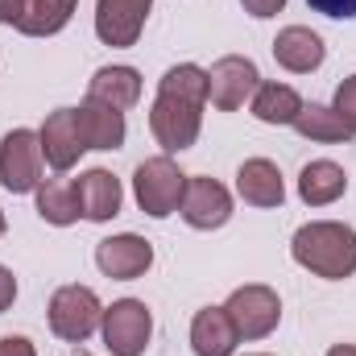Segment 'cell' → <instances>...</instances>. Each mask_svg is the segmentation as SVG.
Returning <instances> with one entry per match:
<instances>
[{"instance_id":"4","label":"cell","mask_w":356,"mask_h":356,"mask_svg":"<svg viewBox=\"0 0 356 356\" xmlns=\"http://www.w3.org/2000/svg\"><path fill=\"white\" fill-rule=\"evenodd\" d=\"M50 332L58 336V340H67V344H83L95 336V327H99V319H104V307H99V294L91 290V286H79V282H71V286H58L54 294H50Z\"/></svg>"},{"instance_id":"31","label":"cell","mask_w":356,"mask_h":356,"mask_svg":"<svg viewBox=\"0 0 356 356\" xmlns=\"http://www.w3.org/2000/svg\"><path fill=\"white\" fill-rule=\"evenodd\" d=\"M4 232H8V220H4V211H0V236H4Z\"/></svg>"},{"instance_id":"26","label":"cell","mask_w":356,"mask_h":356,"mask_svg":"<svg viewBox=\"0 0 356 356\" xmlns=\"http://www.w3.org/2000/svg\"><path fill=\"white\" fill-rule=\"evenodd\" d=\"M0 356H38L29 336H0Z\"/></svg>"},{"instance_id":"25","label":"cell","mask_w":356,"mask_h":356,"mask_svg":"<svg viewBox=\"0 0 356 356\" xmlns=\"http://www.w3.org/2000/svg\"><path fill=\"white\" fill-rule=\"evenodd\" d=\"M315 13L332 17V21H353L356 17V0H307Z\"/></svg>"},{"instance_id":"28","label":"cell","mask_w":356,"mask_h":356,"mask_svg":"<svg viewBox=\"0 0 356 356\" xmlns=\"http://www.w3.org/2000/svg\"><path fill=\"white\" fill-rule=\"evenodd\" d=\"M13 302H17V277H13L8 266H0V315H4Z\"/></svg>"},{"instance_id":"27","label":"cell","mask_w":356,"mask_h":356,"mask_svg":"<svg viewBox=\"0 0 356 356\" xmlns=\"http://www.w3.org/2000/svg\"><path fill=\"white\" fill-rule=\"evenodd\" d=\"M241 4H245V13H249V17H257V21L277 17V13L286 8V0H241Z\"/></svg>"},{"instance_id":"13","label":"cell","mask_w":356,"mask_h":356,"mask_svg":"<svg viewBox=\"0 0 356 356\" xmlns=\"http://www.w3.org/2000/svg\"><path fill=\"white\" fill-rule=\"evenodd\" d=\"M75 195H79L83 220H91V224L116 220L120 216V203H124L120 178L112 175V170H104V166H91V170H83V175L75 178Z\"/></svg>"},{"instance_id":"33","label":"cell","mask_w":356,"mask_h":356,"mask_svg":"<svg viewBox=\"0 0 356 356\" xmlns=\"http://www.w3.org/2000/svg\"><path fill=\"white\" fill-rule=\"evenodd\" d=\"M75 356H91V353H75Z\"/></svg>"},{"instance_id":"10","label":"cell","mask_w":356,"mask_h":356,"mask_svg":"<svg viewBox=\"0 0 356 356\" xmlns=\"http://www.w3.org/2000/svg\"><path fill=\"white\" fill-rule=\"evenodd\" d=\"M95 266L112 282H137L145 277V269L154 266V245L137 232H120L95 245Z\"/></svg>"},{"instance_id":"24","label":"cell","mask_w":356,"mask_h":356,"mask_svg":"<svg viewBox=\"0 0 356 356\" xmlns=\"http://www.w3.org/2000/svg\"><path fill=\"white\" fill-rule=\"evenodd\" d=\"M332 108L356 129V75H348V79L336 88V104H332Z\"/></svg>"},{"instance_id":"20","label":"cell","mask_w":356,"mask_h":356,"mask_svg":"<svg viewBox=\"0 0 356 356\" xmlns=\"http://www.w3.org/2000/svg\"><path fill=\"white\" fill-rule=\"evenodd\" d=\"M88 95L116 108V112H129L141 99V75L133 67H99L88 83Z\"/></svg>"},{"instance_id":"19","label":"cell","mask_w":356,"mask_h":356,"mask_svg":"<svg viewBox=\"0 0 356 356\" xmlns=\"http://www.w3.org/2000/svg\"><path fill=\"white\" fill-rule=\"evenodd\" d=\"M294 129H298V137L319 141V145H348L356 137L353 124L327 104H302V112L294 116Z\"/></svg>"},{"instance_id":"11","label":"cell","mask_w":356,"mask_h":356,"mask_svg":"<svg viewBox=\"0 0 356 356\" xmlns=\"http://www.w3.org/2000/svg\"><path fill=\"white\" fill-rule=\"evenodd\" d=\"M149 8L154 0H95V38L116 50L137 46Z\"/></svg>"},{"instance_id":"29","label":"cell","mask_w":356,"mask_h":356,"mask_svg":"<svg viewBox=\"0 0 356 356\" xmlns=\"http://www.w3.org/2000/svg\"><path fill=\"white\" fill-rule=\"evenodd\" d=\"M29 0H0V25H21Z\"/></svg>"},{"instance_id":"32","label":"cell","mask_w":356,"mask_h":356,"mask_svg":"<svg viewBox=\"0 0 356 356\" xmlns=\"http://www.w3.org/2000/svg\"><path fill=\"white\" fill-rule=\"evenodd\" d=\"M253 356H269V353H253Z\"/></svg>"},{"instance_id":"9","label":"cell","mask_w":356,"mask_h":356,"mask_svg":"<svg viewBox=\"0 0 356 356\" xmlns=\"http://www.w3.org/2000/svg\"><path fill=\"white\" fill-rule=\"evenodd\" d=\"M178 216L195 228V232H216L232 220V195L220 178L207 175H186V191L178 203Z\"/></svg>"},{"instance_id":"22","label":"cell","mask_w":356,"mask_h":356,"mask_svg":"<svg viewBox=\"0 0 356 356\" xmlns=\"http://www.w3.org/2000/svg\"><path fill=\"white\" fill-rule=\"evenodd\" d=\"M249 108L261 124H294V116L302 112V95L290 83H261L253 91Z\"/></svg>"},{"instance_id":"15","label":"cell","mask_w":356,"mask_h":356,"mask_svg":"<svg viewBox=\"0 0 356 356\" xmlns=\"http://www.w3.org/2000/svg\"><path fill=\"white\" fill-rule=\"evenodd\" d=\"M236 195L249 207H282L286 203V178L269 158H249L236 170Z\"/></svg>"},{"instance_id":"14","label":"cell","mask_w":356,"mask_h":356,"mask_svg":"<svg viewBox=\"0 0 356 356\" xmlns=\"http://www.w3.org/2000/svg\"><path fill=\"white\" fill-rule=\"evenodd\" d=\"M273 58H277V67L290 71V75H311V71L323 67L327 46H323V38H319L315 29H307V25H286V29L273 38Z\"/></svg>"},{"instance_id":"30","label":"cell","mask_w":356,"mask_h":356,"mask_svg":"<svg viewBox=\"0 0 356 356\" xmlns=\"http://www.w3.org/2000/svg\"><path fill=\"white\" fill-rule=\"evenodd\" d=\"M327 356H356V344H332Z\"/></svg>"},{"instance_id":"7","label":"cell","mask_w":356,"mask_h":356,"mask_svg":"<svg viewBox=\"0 0 356 356\" xmlns=\"http://www.w3.org/2000/svg\"><path fill=\"white\" fill-rule=\"evenodd\" d=\"M42 141L33 129H8L0 141V186L13 195H29L42 186Z\"/></svg>"},{"instance_id":"8","label":"cell","mask_w":356,"mask_h":356,"mask_svg":"<svg viewBox=\"0 0 356 356\" xmlns=\"http://www.w3.org/2000/svg\"><path fill=\"white\" fill-rule=\"evenodd\" d=\"M261 88V71L253 58L245 54H224L211 63L207 71V104L216 112H236L245 108V99H253V91Z\"/></svg>"},{"instance_id":"5","label":"cell","mask_w":356,"mask_h":356,"mask_svg":"<svg viewBox=\"0 0 356 356\" xmlns=\"http://www.w3.org/2000/svg\"><path fill=\"white\" fill-rule=\"evenodd\" d=\"M224 311H228V319H232V327H236L241 340H266V336L277 332V323H282V298H277V290L266 286V282L236 286L228 294Z\"/></svg>"},{"instance_id":"1","label":"cell","mask_w":356,"mask_h":356,"mask_svg":"<svg viewBox=\"0 0 356 356\" xmlns=\"http://www.w3.org/2000/svg\"><path fill=\"white\" fill-rule=\"evenodd\" d=\"M207 108V71L195 63H178L158 79V99L149 108V133L166 154H182L199 141Z\"/></svg>"},{"instance_id":"2","label":"cell","mask_w":356,"mask_h":356,"mask_svg":"<svg viewBox=\"0 0 356 356\" xmlns=\"http://www.w3.org/2000/svg\"><path fill=\"white\" fill-rule=\"evenodd\" d=\"M290 257L323 282H344L356 273V228L340 220H311L294 232Z\"/></svg>"},{"instance_id":"3","label":"cell","mask_w":356,"mask_h":356,"mask_svg":"<svg viewBox=\"0 0 356 356\" xmlns=\"http://www.w3.org/2000/svg\"><path fill=\"white\" fill-rule=\"evenodd\" d=\"M182 191H186V175L175 166L170 154L145 158V162L133 170V199H137V207H141L149 220L175 216L178 203H182Z\"/></svg>"},{"instance_id":"18","label":"cell","mask_w":356,"mask_h":356,"mask_svg":"<svg viewBox=\"0 0 356 356\" xmlns=\"http://www.w3.org/2000/svg\"><path fill=\"white\" fill-rule=\"evenodd\" d=\"M348 191V175L340 162H327V158H315L298 170V199L307 207H327L336 203L340 195Z\"/></svg>"},{"instance_id":"21","label":"cell","mask_w":356,"mask_h":356,"mask_svg":"<svg viewBox=\"0 0 356 356\" xmlns=\"http://www.w3.org/2000/svg\"><path fill=\"white\" fill-rule=\"evenodd\" d=\"M38 195V216L54 228H71L75 220H83L79 211V195H75V182L71 178H42V186L33 191Z\"/></svg>"},{"instance_id":"17","label":"cell","mask_w":356,"mask_h":356,"mask_svg":"<svg viewBox=\"0 0 356 356\" xmlns=\"http://www.w3.org/2000/svg\"><path fill=\"white\" fill-rule=\"evenodd\" d=\"M75 116H79V133H83V145L88 149H120L124 145V112H116V108H108V104H99V99H83L79 108H75Z\"/></svg>"},{"instance_id":"23","label":"cell","mask_w":356,"mask_h":356,"mask_svg":"<svg viewBox=\"0 0 356 356\" xmlns=\"http://www.w3.org/2000/svg\"><path fill=\"white\" fill-rule=\"evenodd\" d=\"M75 8H79V0H29L17 29L25 38H54V33H63L71 25Z\"/></svg>"},{"instance_id":"6","label":"cell","mask_w":356,"mask_h":356,"mask_svg":"<svg viewBox=\"0 0 356 356\" xmlns=\"http://www.w3.org/2000/svg\"><path fill=\"white\" fill-rule=\"evenodd\" d=\"M99 336H104L112 356H141L149 348V336H154V315L141 298H120V302L104 307Z\"/></svg>"},{"instance_id":"16","label":"cell","mask_w":356,"mask_h":356,"mask_svg":"<svg viewBox=\"0 0 356 356\" xmlns=\"http://www.w3.org/2000/svg\"><path fill=\"white\" fill-rule=\"evenodd\" d=\"M241 344L224 307H203L191 319V353L195 356H232Z\"/></svg>"},{"instance_id":"12","label":"cell","mask_w":356,"mask_h":356,"mask_svg":"<svg viewBox=\"0 0 356 356\" xmlns=\"http://www.w3.org/2000/svg\"><path fill=\"white\" fill-rule=\"evenodd\" d=\"M38 141H42V158L58 170V175H67L79 158H83V133H79V116H75V108H54L46 120H42V129H38Z\"/></svg>"}]
</instances>
